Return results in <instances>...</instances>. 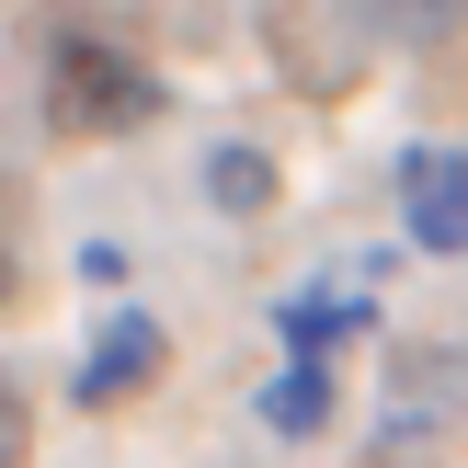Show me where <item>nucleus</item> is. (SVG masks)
<instances>
[{
	"label": "nucleus",
	"instance_id": "nucleus-3",
	"mask_svg": "<svg viewBox=\"0 0 468 468\" xmlns=\"http://www.w3.org/2000/svg\"><path fill=\"white\" fill-rule=\"evenodd\" d=\"M149 378H160V320H149V309L103 320V343H91V366H80V400H91V411H114L126 388H149Z\"/></svg>",
	"mask_w": 468,
	"mask_h": 468
},
{
	"label": "nucleus",
	"instance_id": "nucleus-4",
	"mask_svg": "<svg viewBox=\"0 0 468 468\" xmlns=\"http://www.w3.org/2000/svg\"><path fill=\"white\" fill-rule=\"evenodd\" d=\"M206 183H218V206H229V218H251V206L274 195V172H263L251 149H218V160H206Z\"/></svg>",
	"mask_w": 468,
	"mask_h": 468
},
{
	"label": "nucleus",
	"instance_id": "nucleus-5",
	"mask_svg": "<svg viewBox=\"0 0 468 468\" xmlns=\"http://www.w3.org/2000/svg\"><path fill=\"white\" fill-rule=\"evenodd\" d=\"M23 446H35V423H23V388L0 378V468H23Z\"/></svg>",
	"mask_w": 468,
	"mask_h": 468
},
{
	"label": "nucleus",
	"instance_id": "nucleus-2",
	"mask_svg": "<svg viewBox=\"0 0 468 468\" xmlns=\"http://www.w3.org/2000/svg\"><path fill=\"white\" fill-rule=\"evenodd\" d=\"M400 218L423 251H468V149H411L400 160Z\"/></svg>",
	"mask_w": 468,
	"mask_h": 468
},
{
	"label": "nucleus",
	"instance_id": "nucleus-1",
	"mask_svg": "<svg viewBox=\"0 0 468 468\" xmlns=\"http://www.w3.org/2000/svg\"><path fill=\"white\" fill-rule=\"evenodd\" d=\"M46 114H58L69 137H126V126L160 114V80L126 46H103V35H58V58H46Z\"/></svg>",
	"mask_w": 468,
	"mask_h": 468
}]
</instances>
